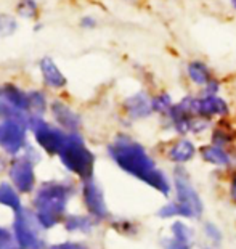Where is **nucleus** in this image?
<instances>
[{
    "mask_svg": "<svg viewBox=\"0 0 236 249\" xmlns=\"http://www.w3.org/2000/svg\"><path fill=\"white\" fill-rule=\"evenodd\" d=\"M111 156L114 158L120 167L129 174H132L137 178L143 180L157 192L162 195H169L170 185L167 177L162 174L159 169H156L154 161L151 160L150 155L140 143L127 139V137H120L116 140L114 145L109 148Z\"/></svg>",
    "mask_w": 236,
    "mask_h": 249,
    "instance_id": "1",
    "label": "nucleus"
},
{
    "mask_svg": "<svg viewBox=\"0 0 236 249\" xmlns=\"http://www.w3.org/2000/svg\"><path fill=\"white\" fill-rule=\"evenodd\" d=\"M174 185L177 190V203L185 209L188 219L201 215L204 209L202 201L183 167H177L174 171Z\"/></svg>",
    "mask_w": 236,
    "mask_h": 249,
    "instance_id": "2",
    "label": "nucleus"
},
{
    "mask_svg": "<svg viewBox=\"0 0 236 249\" xmlns=\"http://www.w3.org/2000/svg\"><path fill=\"white\" fill-rule=\"evenodd\" d=\"M228 103L219 95H216V97H199L198 100L199 118L211 121L212 118H225V116H228Z\"/></svg>",
    "mask_w": 236,
    "mask_h": 249,
    "instance_id": "3",
    "label": "nucleus"
},
{
    "mask_svg": "<svg viewBox=\"0 0 236 249\" xmlns=\"http://www.w3.org/2000/svg\"><path fill=\"white\" fill-rule=\"evenodd\" d=\"M125 111L129 113L130 118L134 119H141V118H148L153 111V105H151V98L145 92H138L129 97L125 100Z\"/></svg>",
    "mask_w": 236,
    "mask_h": 249,
    "instance_id": "4",
    "label": "nucleus"
},
{
    "mask_svg": "<svg viewBox=\"0 0 236 249\" xmlns=\"http://www.w3.org/2000/svg\"><path fill=\"white\" fill-rule=\"evenodd\" d=\"M23 129L13 121H8L0 125V143L8 150H18L23 143Z\"/></svg>",
    "mask_w": 236,
    "mask_h": 249,
    "instance_id": "5",
    "label": "nucleus"
},
{
    "mask_svg": "<svg viewBox=\"0 0 236 249\" xmlns=\"http://www.w3.org/2000/svg\"><path fill=\"white\" fill-rule=\"evenodd\" d=\"M186 76L191 84L198 87H204L214 77L212 71L206 63L201 60H193L186 65Z\"/></svg>",
    "mask_w": 236,
    "mask_h": 249,
    "instance_id": "6",
    "label": "nucleus"
},
{
    "mask_svg": "<svg viewBox=\"0 0 236 249\" xmlns=\"http://www.w3.org/2000/svg\"><path fill=\"white\" fill-rule=\"evenodd\" d=\"M40 71H42V76H44V81L47 86H50L53 89H60L66 84V77L61 74L58 66L55 65V61L49 56L40 60Z\"/></svg>",
    "mask_w": 236,
    "mask_h": 249,
    "instance_id": "7",
    "label": "nucleus"
},
{
    "mask_svg": "<svg viewBox=\"0 0 236 249\" xmlns=\"http://www.w3.org/2000/svg\"><path fill=\"white\" fill-rule=\"evenodd\" d=\"M195 155H196V146L188 139H180L169 150V160L177 164H185L188 161H191Z\"/></svg>",
    "mask_w": 236,
    "mask_h": 249,
    "instance_id": "8",
    "label": "nucleus"
},
{
    "mask_svg": "<svg viewBox=\"0 0 236 249\" xmlns=\"http://www.w3.org/2000/svg\"><path fill=\"white\" fill-rule=\"evenodd\" d=\"M201 156L202 160L206 162H211V164H216V166H230V155L227 151L223 150L222 146H217V145H204L201 148Z\"/></svg>",
    "mask_w": 236,
    "mask_h": 249,
    "instance_id": "9",
    "label": "nucleus"
},
{
    "mask_svg": "<svg viewBox=\"0 0 236 249\" xmlns=\"http://www.w3.org/2000/svg\"><path fill=\"white\" fill-rule=\"evenodd\" d=\"M3 95L7 97V100L10 103L13 105V107H17L19 109H26L29 105V98L26 97V95L21 92V90H18L17 87L13 86H5L3 89Z\"/></svg>",
    "mask_w": 236,
    "mask_h": 249,
    "instance_id": "10",
    "label": "nucleus"
},
{
    "mask_svg": "<svg viewBox=\"0 0 236 249\" xmlns=\"http://www.w3.org/2000/svg\"><path fill=\"white\" fill-rule=\"evenodd\" d=\"M151 105H153V111L154 113H159V114H169V111L174 107V102H172V97L167 92H161L154 95L151 98Z\"/></svg>",
    "mask_w": 236,
    "mask_h": 249,
    "instance_id": "11",
    "label": "nucleus"
},
{
    "mask_svg": "<svg viewBox=\"0 0 236 249\" xmlns=\"http://www.w3.org/2000/svg\"><path fill=\"white\" fill-rule=\"evenodd\" d=\"M233 142V132L227 129V127H223L220 124L219 127H216L212 132V145H217V146H225L228 145V143Z\"/></svg>",
    "mask_w": 236,
    "mask_h": 249,
    "instance_id": "12",
    "label": "nucleus"
},
{
    "mask_svg": "<svg viewBox=\"0 0 236 249\" xmlns=\"http://www.w3.org/2000/svg\"><path fill=\"white\" fill-rule=\"evenodd\" d=\"M17 29H18L17 19L13 17H10V15H5V13L0 15V36L2 37L13 36Z\"/></svg>",
    "mask_w": 236,
    "mask_h": 249,
    "instance_id": "13",
    "label": "nucleus"
},
{
    "mask_svg": "<svg viewBox=\"0 0 236 249\" xmlns=\"http://www.w3.org/2000/svg\"><path fill=\"white\" fill-rule=\"evenodd\" d=\"M172 236L177 238L183 243H190V240L193 238V231L188 229V227L183 224V222L177 220L172 224Z\"/></svg>",
    "mask_w": 236,
    "mask_h": 249,
    "instance_id": "14",
    "label": "nucleus"
},
{
    "mask_svg": "<svg viewBox=\"0 0 236 249\" xmlns=\"http://www.w3.org/2000/svg\"><path fill=\"white\" fill-rule=\"evenodd\" d=\"M18 15L26 19H33L37 15V3L34 0H21L18 3Z\"/></svg>",
    "mask_w": 236,
    "mask_h": 249,
    "instance_id": "15",
    "label": "nucleus"
},
{
    "mask_svg": "<svg viewBox=\"0 0 236 249\" xmlns=\"http://www.w3.org/2000/svg\"><path fill=\"white\" fill-rule=\"evenodd\" d=\"M159 215L162 217V219H169V217H175V215L186 217V213H185V209H183L182 206L175 201V203H170V204L164 206V208L159 211Z\"/></svg>",
    "mask_w": 236,
    "mask_h": 249,
    "instance_id": "16",
    "label": "nucleus"
},
{
    "mask_svg": "<svg viewBox=\"0 0 236 249\" xmlns=\"http://www.w3.org/2000/svg\"><path fill=\"white\" fill-rule=\"evenodd\" d=\"M220 81L216 77H212L211 81H209L206 86L202 87V95L201 97H216V95H219L220 92Z\"/></svg>",
    "mask_w": 236,
    "mask_h": 249,
    "instance_id": "17",
    "label": "nucleus"
},
{
    "mask_svg": "<svg viewBox=\"0 0 236 249\" xmlns=\"http://www.w3.org/2000/svg\"><path fill=\"white\" fill-rule=\"evenodd\" d=\"M162 246H164V249H190V243H183L172 236V240L170 238H164Z\"/></svg>",
    "mask_w": 236,
    "mask_h": 249,
    "instance_id": "18",
    "label": "nucleus"
},
{
    "mask_svg": "<svg viewBox=\"0 0 236 249\" xmlns=\"http://www.w3.org/2000/svg\"><path fill=\"white\" fill-rule=\"evenodd\" d=\"M204 230H206V235L211 238L212 241L219 243L220 238H222V233H220V230L217 229L214 224H206V227H204Z\"/></svg>",
    "mask_w": 236,
    "mask_h": 249,
    "instance_id": "19",
    "label": "nucleus"
},
{
    "mask_svg": "<svg viewBox=\"0 0 236 249\" xmlns=\"http://www.w3.org/2000/svg\"><path fill=\"white\" fill-rule=\"evenodd\" d=\"M95 24H97V21L93 19L92 17H84L82 21H81V26H82V28H87V29L95 28Z\"/></svg>",
    "mask_w": 236,
    "mask_h": 249,
    "instance_id": "20",
    "label": "nucleus"
},
{
    "mask_svg": "<svg viewBox=\"0 0 236 249\" xmlns=\"http://www.w3.org/2000/svg\"><path fill=\"white\" fill-rule=\"evenodd\" d=\"M230 193H232V198H233V201L236 203V174H235L233 178H232V188H230Z\"/></svg>",
    "mask_w": 236,
    "mask_h": 249,
    "instance_id": "21",
    "label": "nucleus"
},
{
    "mask_svg": "<svg viewBox=\"0 0 236 249\" xmlns=\"http://www.w3.org/2000/svg\"><path fill=\"white\" fill-rule=\"evenodd\" d=\"M230 3H232V7L236 10V0H230Z\"/></svg>",
    "mask_w": 236,
    "mask_h": 249,
    "instance_id": "22",
    "label": "nucleus"
}]
</instances>
